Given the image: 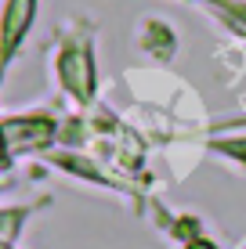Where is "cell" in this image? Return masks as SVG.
Returning a JSON list of instances; mask_svg holds the SVG:
<instances>
[{"mask_svg": "<svg viewBox=\"0 0 246 249\" xmlns=\"http://www.w3.org/2000/svg\"><path fill=\"white\" fill-rule=\"evenodd\" d=\"M55 76L76 105H91L98 94V65H95V33L91 25L69 29L55 54Z\"/></svg>", "mask_w": 246, "mask_h": 249, "instance_id": "1", "label": "cell"}, {"mask_svg": "<svg viewBox=\"0 0 246 249\" xmlns=\"http://www.w3.org/2000/svg\"><path fill=\"white\" fill-rule=\"evenodd\" d=\"M37 7L40 0H0V76L29 36L33 22H37Z\"/></svg>", "mask_w": 246, "mask_h": 249, "instance_id": "2", "label": "cell"}, {"mask_svg": "<svg viewBox=\"0 0 246 249\" xmlns=\"http://www.w3.org/2000/svg\"><path fill=\"white\" fill-rule=\"evenodd\" d=\"M55 137V119L47 112H25L4 123V141L11 152H29V148H44Z\"/></svg>", "mask_w": 246, "mask_h": 249, "instance_id": "3", "label": "cell"}, {"mask_svg": "<svg viewBox=\"0 0 246 249\" xmlns=\"http://www.w3.org/2000/svg\"><path fill=\"white\" fill-rule=\"evenodd\" d=\"M210 152L239 162V166L246 170V137H221V141H210Z\"/></svg>", "mask_w": 246, "mask_h": 249, "instance_id": "4", "label": "cell"}, {"mask_svg": "<svg viewBox=\"0 0 246 249\" xmlns=\"http://www.w3.org/2000/svg\"><path fill=\"white\" fill-rule=\"evenodd\" d=\"M185 249H214V246H210L203 235H196V238H189V242H185Z\"/></svg>", "mask_w": 246, "mask_h": 249, "instance_id": "5", "label": "cell"}, {"mask_svg": "<svg viewBox=\"0 0 246 249\" xmlns=\"http://www.w3.org/2000/svg\"><path fill=\"white\" fill-rule=\"evenodd\" d=\"M196 4H199V0H196ZM203 4H210V7H217V4H221V0H203Z\"/></svg>", "mask_w": 246, "mask_h": 249, "instance_id": "6", "label": "cell"}]
</instances>
